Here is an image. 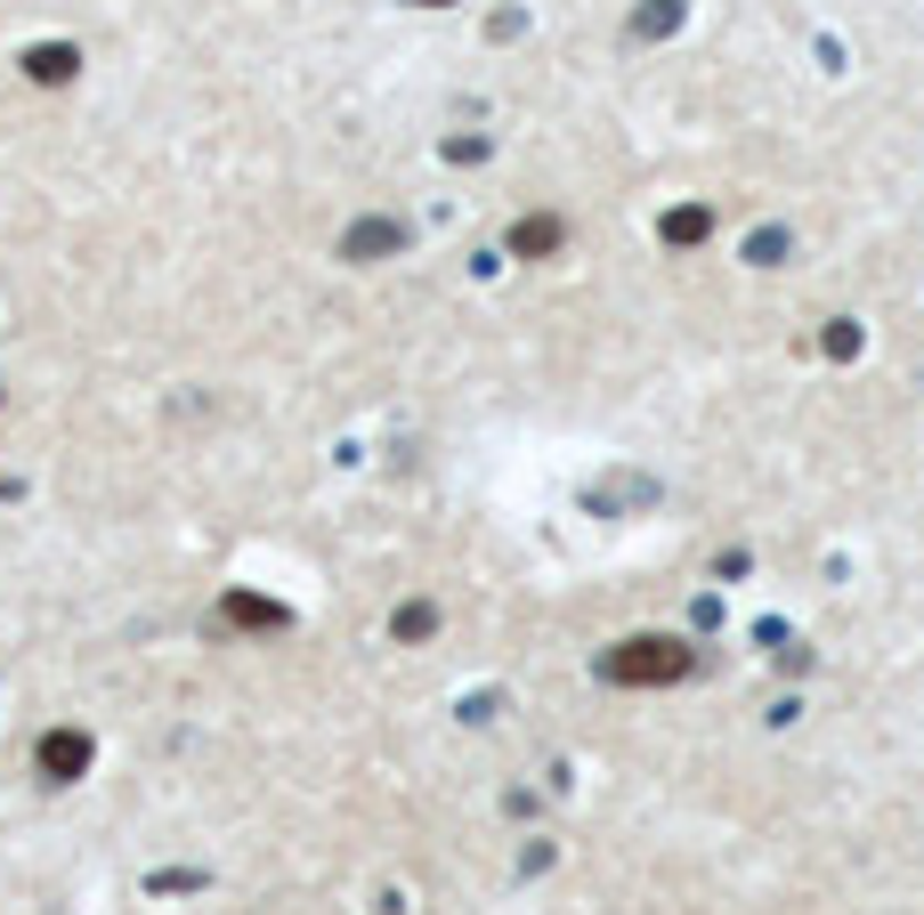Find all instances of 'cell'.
Returning a JSON list of instances; mask_svg holds the SVG:
<instances>
[{"label":"cell","instance_id":"1","mask_svg":"<svg viewBox=\"0 0 924 915\" xmlns=\"http://www.w3.org/2000/svg\"><path fill=\"white\" fill-rule=\"evenodd\" d=\"M41 770H49V778H82V770H90V738H82V729L41 738Z\"/></svg>","mask_w":924,"mask_h":915},{"label":"cell","instance_id":"2","mask_svg":"<svg viewBox=\"0 0 924 915\" xmlns=\"http://www.w3.org/2000/svg\"><path fill=\"white\" fill-rule=\"evenodd\" d=\"M24 73H33V82H65V73H73V49H33Z\"/></svg>","mask_w":924,"mask_h":915}]
</instances>
